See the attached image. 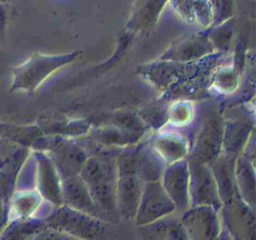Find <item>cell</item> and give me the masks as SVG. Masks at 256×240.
<instances>
[{
    "instance_id": "1",
    "label": "cell",
    "mask_w": 256,
    "mask_h": 240,
    "mask_svg": "<svg viewBox=\"0 0 256 240\" xmlns=\"http://www.w3.org/2000/svg\"><path fill=\"white\" fill-rule=\"evenodd\" d=\"M122 149L115 148L92 155L79 174L94 202L112 222H118L120 218L116 205V156Z\"/></svg>"
},
{
    "instance_id": "2",
    "label": "cell",
    "mask_w": 256,
    "mask_h": 240,
    "mask_svg": "<svg viewBox=\"0 0 256 240\" xmlns=\"http://www.w3.org/2000/svg\"><path fill=\"white\" fill-rule=\"evenodd\" d=\"M46 226L69 234L79 240H109V222L75 210L68 205L56 206L46 218Z\"/></svg>"
},
{
    "instance_id": "3",
    "label": "cell",
    "mask_w": 256,
    "mask_h": 240,
    "mask_svg": "<svg viewBox=\"0 0 256 240\" xmlns=\"http://www.w3.org/2000/svg\"><path fill=\"white\" fill-rule=\"evenodd\" d=\"M36 150L49 155L62 180L79 175L89 158L76 138L72 139L60 135H42L36 142Z\"/></svg>"
},
{
    "instance_id": "4",
    "label": "cell",
    "mask_w": 256,
    "mask_h": 240,
    "mask_svg": "<svg viewBox=\"0 0 256 240\" xmlns=\"http://www.w3.org/2000/svg\"><path fill=\"white\" fill-rule=\"evenodd\" d=\"M82 52L79 50L62 55H44L36 52L22 65L15 68L10 89L12 92L14 90L34 92L55 70L72 62Z\"/></svg>"
},
{
    "instance_id": "5",
    "label": "cell",
    "mask_w": 256,
    "mask_h": 240,
    "mask_svg": "<svg viewBox=\"0 0 256 240\" xmlns=\"http://www.w3.org/2000/svg\"><path fill=\"white\" fill-rule=\"evenodd\" d=\"M224 122L225 120L218 110H205L195 134L194 144L189 152V156L195 158L206 165L212 164L222 154Z\"/></svg>"
},
{
    "instance_id": "6",
    "label": "cell",
    "mask_w": 256,
    "mask_h": 240,
    "mask_svg": "<svg viewBox=\"0 0 256 240\" xmlns=\"http://www.w3.org/2000/svg\"><path fill=\"white\" fill-rule=\"evenodd\" d=\"M32 149L2 138L0 139V199L9 204L16 186V178Z\"/></svg>"
},
{
    "instance_id": "7",
    "label": "cell",
    "mask_w": 256,
    "mask_h": 240,
    "mask_svg": "<svg viewBox=\"0 0 256 240\" xmlns=\"http://www.w3.org/2000/svg\"><path fill=\"white\" fill-rule=\"evenodd\" d=\"M189 165V199L190 206L210 205L220 210L222 202L218 194L214 175L209 165L188 155Z\"/></svg>"
},
{
    "instance_id": "8",
    "label": "cell",
    "mask_w": 256,
    "mask_h": 240,
    "mask_svg": "<svg viewBox=\"0 0 256 240\" xmlns=\"http://www.w3.org/2000/svg\"><path fill=\"white\" fill-rule=\"evenodd\" d=\"M180 220L189 240H215L222 230L219 210L210 205L190 206Z\"/></svg>"
},
{
    "instance_id": "9",
    "label": "cell",
    "mask_w": 256,
    "mask_h": 240,
    "mask_svg": "<svg viewBox=\"0 0 256 240\" xmlns=\"http://www.w3.org/2000/svg\"><path fill=\"white\" fill-rule=\"evenodd\" d=\"M175 212L174 202L164 190L160 180L144 182L139 206L134 218L139 226L150 224L166 215L174 214Z\"/></svg>"
},
{
    "instance_id": "10",
    "label": "cell",
    "mask_w": 256,
    "mask_h": 240,
    "mask_svg": "<svg viewBox=\"0 0 256 240\" xmlns=\"http://www.w3.org/2000/svg\"><path fill=\"white\" fill-rule=\"evenodd\" d=\"M255 208L238 195L222 204L220 212L222 226L235 240H255Z\"/></svg>"
},
{
    "instance_id": "11",
    "label": "cell",
    "mask_w": 256,
    "mask_h": 240,
    "mask_svg": "<svg viewBox=\"0 0 256 240\" xmlns=\"http://www.w3.org/2000/svg\"><path fill=\"white\" fill-rule=\"evenodd\" d=\"M162 188L174 202L175 210L184 212L190 208L189 199V165L188 159L168 164L162 175Z\"/></svg>"
},
{
    "instance_id": "12",
    "label": "cell",
    "mask_w": 256,
    "mask_h": 240,
    "mask_svg": "<svg viewBox=\"0 0 256 240\" xmlns=\"http://www.w3.org/2000/svg\"><path fill=\"white\" fill-rule=\"evenodd\" d=\"M36 166V180L35 189L40 196L54 206H60L64 204L62 190V179L52 164L49 155L44 152H32Z\"/></svg>"
},
{
    "instance_id": "13",
    "label": "cell",
    "mask_w": 256,
    "mask_h": 240,
    "mask_svg": "<svg viewBox=\"0 0 256 240\" xmlns=\"http://www.w3.org/2000/svg\"><path fill=\"white\" fill-rule=\"evenodd\" d=\"M62 190L64 205L110 222L109 216L94 202L80 175L62 180Z\"/></svg>"
},
{
    "instance_id": "14",
    "label": "cell",
    "mask_w": 256,
    "mask_h": 240,
    "mask_svg": "<svg viewBox=\"0 0 256 240\" xmlns=\"http://www.w3.org/2000/svg\"><path fill=\"white\" fill-rule=\"evenodd\" d=\"M214 52V46H212V42L208 39L206 34H198L175 42L162 55V60L180 62H196V60L204 59Z\"/></svg>"
},
{
    "instance_id": "15",
    "label": "cell",
    "mask_w": 256,
    "mask_h": 240,
    "mask_svg": "<svg viewBox=\"0 0 256 240\" xmlns=\"http://www.w3.org/2000/svg\"><path fill=\"white\" fill-rule=\"evenodd\" d=\"M144 182L135 172H118L116 205L120 218L134 219Z\"/></svg>"
},
{
    "instance_id": "16",
    "label": "cell",
    "mask_w": 256,
    "mask_h": 240,
    "mask_svg": "<svg viewBox=\"0 0 256 240\" xmlns=\"http://www.w3.org/2000/svg\"><path fill=\"white\" fill-rule=\"evenodd\" d=\"M36 125L45 135H60L75 139L85 136L92 126V122L85 119H69L56 112H48L38 118Z\"/></svg>"
},
{
    "instance_id": "17",
    "label": "cell",
    "mask_w": 256,
    "mask_h": 240,
    "mask_svg": "<svg viewBox=\"0 0 256 240\" xmlns=\"http://www.w3.org/2000/svg\"><path fill=\"white\" fill-rule=\"evenodd\" d=\"M238 158L226 154H220L212 164L209 165L214 175L215 184L218 188V194L222 204L230 202L238 196L236 182H235V164Z\"/></svg>"
},
{
    "instance_id": "18",
    "label": "cell",
    "mask_w": 256,
    "mask_h": 240,
    "mask_svg": "<svg viewBox=\"0 0 256 240\" xmlns=\"http://www.w3.org/2000/svg\"><path fill=\"white\" fill-rule=\"evenodd\" d=\"M252 132H254L252 120H225L222 146V154L234 158L242 155Z\"/></svg>"
},
{
    "instance_id": "19",
    "label": "cell",
    "mask_w": 256,
    "mask_h": 240,
    "mask_svg": "<svg viewBox=\"0 0 256 240\" xmlns=\"http://www.w3.org/2000/svg\"><path fill=\"white\" fill-rule=\"evenodd\" d=\"M149 144L166 165L186 159L190 152L188 140L172 132H159L149 140Z\"/></svg>"
},
{
    "instance_id": "20",
    "label": "cell",
    "mask_w": 256,
    "mask_h": 240,
    "mask_svg": "<svg viewBox=\"0 0 256 240\" xmlns=\"http://www.w3.org/2000/svg\"><path fill=\"white\" fill-rule=\"evenodd\" d=\"M169 0H136L126 24L129 32H146L154 26Z\"/></svg>"
},
{
    "instance_id": "21",
    "label": "cell",
    "mask_w": 256,
    "mask_h": 240,
    "mask_svg": "<svg viewBox=\"0 0 256 240\" xmlns=\"http://www.w3.org/2000/svg\"><path fill=\"white\" fill-rule=\"evenodd\" d=\"M142 240H189L182 220L172 214L140 226Z\"/></svg>"
},
{
    "instance_id": "22",
    "label": "cell",
    "mask_w": 256,
    "mask_h": 240,
    "mask_svg": "<svg viewBox=\"0 0 256 240\" xmlns=\"http://www.w3.org/2000/svg\"><path fill=\"white\" fill-rule=\"evenodd\" d=\"M135 166L140 179L144 182H148L162 179L166 164L154 152L152 145L148 142L142 144H135Z\"/></svg>"
},
{
    "instance_id": "23",
    "label": "cell",
    "mask_w": 256,
    "mask_h": 240,
    "mask_svg": "<svg viewBox=\"0 0 256 240\" xmlns=\"http://www.w3.org/2000/svg\"><path fill=\"white\" fill-rule=\"evenodd\" d=\"M175 12L186 22L209 26L214 20L210 0H169Z\"/></svg>"
},
{
    "instance_id": "24",
    "label": "cell",
    "mask_w": 256,
    "mask_h": 240,
    "mask_svg": "<svg viewBox=\"0 0 256 240\" xmlns=\"http://www.w3.org/2000/svg\"><path fill=\"white\" fill-rule=\"evenodd\" d=\"M42 200L36 189L15 190L9 202L10 220L35 218Z\"/></svg>"
},
{
    "instance_id": "25",
    "label": "cell",
    "mask_w": 256,
    "mask_h": 240,
    "mask_svg": "<svg viewBox=\"0 0 256 240\" xmlns=\"http://www.w3.org/2000/svg\"><path fill=\"white\" fill-rule=\"evenodd\" d=\"M106 119L108 120H102V122H109L116 126L132 140V144H138L149 129L139 116V114L132 110H122V112H114V114L108 115Z\"/></svg>"
},
{
    "instance_id": "26",
    "label": "cell",
    "mask_w": 256,
    "mask_h": 240,
    "mask_svg": "<svg viewBox=\"0 0 256 240\" xmlns=\"http://www.w3.org/2000/svg\"><path fill=\"white\" fill-rule=\"evenodd\" d=\"M235 182L238 195L250 206L255 208V169L254 162L239 155L235 164Z\"/></svg>"
},
{
    "instance_id": "27",
    "label": "cell",
    "mask_w": 256,
    "mask_h": 240,
    "mask_svg": "<svg viewBox=\"0 0 256 240\" xmlns=\"http://www.w3.org/2000/svg\"><path fill=\"white\" fill-rule=\"evenodd\" d=\"M44 228H46V222L39 218L12 219L0 232V240H29Z\"/></svg>"
},
{
    "instance_id": "28",
    "label": "cell",
    "mask_w": 256,
    "mask_h": 240,
    "mask_svg": "<svg viewBox=\"0 0 256 240\" xmlns=\"http://www.w3.org/2000/svg\"><path fill=\"white\" fill-rule=\"evenodd\" d=\"M86 136L94 140L98 144L109 148H125L129 145H134L122 130L109 122H100L95 126L92 125Z\"/></svg>"
},
{
    "instance_id": "29",
    "label": "cell",
    "mask_w": 256,
    "mask_h": 240,
    "mask_svg": "<svg viewBox=\"0 0 256 240\" xmlns=\"http://www.w3.org/2000/svg\"><path fill=\"white\" fill-rule=\"evenodd\" d=\"M169 108V102L166 99H162L149 104L144 109L140 110L138 114L149 129L158 130L168 122Z\"/></svg>"
},
{
    "instance_id": "30",
    "label": "cell",
    "mask_w": 256,
    "mask_h": 240,
    "mask_svg": "<svg viewBox=\"0 0 256 240\" xmlns=\"http://www.w3.org/2000/svg\"><path fill=\"white\" fill-rule=\"evenodd\" d=\"M42 132L40 128L35 125H12L6 124V129H5L2 138L10 140L12 142L26 146L32 149V144L35 140L39 136H42Z\"/></svg>"
},
{
    "instance_id": "31",
    "label": "cell",
    "mask_w": 256,
    "mask_h": 240,
    "mask_svg": "<svg viewBox=\"0 0 256 240\" xmlns=\"http://www.w3.org/2000/svg\"><path fill=\"white\" fill-rule=\"evenodd\" d=\"M232 30H234V22L229 19L210 29L206 36L212 42L214 49H218L219 52H226L229 49L230 42H232Z\"/></svg>"
},
{
    "instance_id": "32",
    "label": "cell",
    "mask_w": 256,
    "mask_h": 240,
    "mask_svg": "<svg viewBox=\"0 0 256 240\" xmlns=\"http://www.w3.org/2000/svg\"><path fill=\"white\" fill-rule=\"evenodd\" d=\"M214 86L224 94H230L235 92L239 82V72L234 66H224L215 72V76L212 79Z\"/></svg>"
},
{
    "instance_id": "33",
    "label": "cell",
    "mask_w": 256,
    "mask_h": 240,
    "mask_svg": "<svg viewBox=\"0 0 256 240\" xmlns=\"http://www.w3.org/2000/svg\"><path fill=\"white\" fill-rule=\"evenodd\" d=\"M194 119V106L192 102L188 100H179L175 104L170 105L168 122H172L175 126H185L190 124Z\"/></svg>"
},
{
    "instance_id": "34",
    "label": "cell",
    "mask_w": 256,
    "mask_h": 240,
    "mask_svg": "<svg viewBox=\"0 0 256 240\" xmlns=\"http://www.w3.org/2000/svg\"><path fill=\"white\" fill-rule=\"evenodd\" d=\"M214 14L215 24H222L226 22L234 14V0H210Z\"/></svg>"
},
{
    "instance_id": "35",
    "label": "cell",
    "mask_w": 256,
    "mask_h": 240,
    "mask_svg": "<svg viewBox=\"0 0 256 240\" xmlns=\"http://www.w3.org/2000/svg\"><path fill=\"white\" fill-rule=\"evenodd\" d=\"M29 240H79L69 234L60 232V230L52 229V228H44L42 230L32 235Z\"/></svg>"
},
{
    "instance_id": "36",
    "label": "cell",
    "mask_w": 256,
    "mask_h": 240,
    "mask_svg": "<svg viewBox=\"0 0 256 240\" xmlns=\"http://www.w3.org/2000/svg\"><path fill=\"white\" fill-rule=\"evenodd\" d=\"M9 220V204H6L4 200L0 199V232L4 230V228L6 226Z\"/></svg>"
},
{
    "instance_id": "37",
    "label": "cell",
    "mask_w": 256,
    "mask_h": 240,
    "mask_svg": "<svg viewBox=\"0 0 256 240\" xmlns=\"http://www.w3.org/2000/svg\"><path fill=\"white\" fill-rule=\"evenodd\" d=\"M215 240H232V235L229 234V232H228V230L222 226V232H220V235Z\"/></svg>"
},
{
    "instance_id": "38",
    "label": "cell",
    "mask_w": 256,
    "mask_h": 240,
    "mask_svg": "<svg viewBox=\"0 0 256 240\" xmlns=\"http://www.w3.org/2000/svg\"><path fill=\"white\" fill-rule=\"evenodd\" d=\"M6 124H8V122H0V139H2V135H4L5 129H6Z\"/></svg>"
},
{
    "instance_id": "39",
    "label": "cell",
    "mask_w": 256,
    "mask_h": 240,
    "mask_svg": "<svg viewBox=\"0 0 256 240\" xmlns=\"http://www.w3.org/2000/svg\"><path fill=\"white\" fill-rule=\"evenodd\" d=\"M6 2V0H0V2Z\"/></svg>"
},
{
    "instance_id": "40",
    "label": "cell",
    "mask_w": 256,
    "mask_h": 240,
    "mask_svg": "<svg viewBox=\"0 0 256 240\" xmlns=\"http://www.w3.org/2000/svg\"><path fill=\"white\" fill-rule=\"evenodd\" d=\"M232 240H235V239H232Z\"/></svg>"
}]
</instances>
